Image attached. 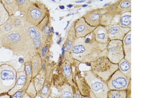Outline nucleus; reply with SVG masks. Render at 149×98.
<instances>
[{
	"instance_id": "20e7f679",
	"label": "nucleus",
	"mask_w": 149,
	"mask_h": 98,
	"mask_svg": "<svg viewBox=\"0 0 149 98\" xmlns=\"http://www.w3.org/2000/svg\"><path fill=\"white\" fill-rule=\"evenodd\" d=\"M84 77L90 89L97 98H107L109 90L107 82L101 80L91 70L84 72Z\"/></svg>"
},
{
	"instance_id": "b1692460",
	"label": "nucleus",
	"mask_w": 149,
	"mask_h": 98,
	"mask_svg": "<svg viewBox=\"0 0 149 98\" xmlns=\"http://www.w3.org/2000/svg\"><path fill=\"white\" fill-rule=\"evenodd\" d=\"M107 96V98H127V90H109Z\"/></svg>"
},
{
	"instance_id": "4c0bfd02",
	"label": "nucleus",
	"mask_w": 149,
	"mask_h": 98,
	"mask_svg": "<svg viewBox=\"0 0 149 98\" xmlns=\"http://www.w3.org/2000/svg\"><path fill=\"white\" fill-rule=\"evenodd\" d=\"M90 39H89V38H87V39H86L85 41V43L86 44L88 43H89L90 42Z\"/></svg>"
},
{
	"instance_id": "bb28decb",
	"label": "nucleus",
	"mask_w": 149,
	"mask_h": 98,
	"mask_svg": "<svg viewBox=\"0 0 149 98\" xmlns=\"http://www.w3.org/2000/svg\"><path fill=\"white\" fill-rule=\"evenodd\" d=\"M119 4V11L121 13L131 10V1H122Z\"/></svg>"
},
{
	"instance_id": "6e6552de",
	"label": "nucleus",
	"mask_w": 149,
	"mask_h": 98,
	"mask_svg": "<svg viewBox=\"0 0 149 98\" xmlns=\"http://www.w3.org/2000/svg\"><path fill=\"white\" fill-rule=\"evenodd\" d=\"M74 82L81 96L97 98L93 95L85 77L79 73H76L74 76Z\"/></svg>"
},
{
	"instance_id": "4be33fe9",
	"label": "nucleus",
	"mask_w": 149,
	"mask_h": 98,
	"mask_svg": "<svg viewBox=\"0 0 149 98\" xmlns=\"http://www.w3.org/2000/svg\"><path fill=\"white\" fill-rule=\"evenodd\" d=\"M24 70L26 77V82L24 88L23 90L25 91L33 79L32 72L31 68V60L25 62Z\"/></svg>"
},
{
	"instance_id": "f8f14e48",
	"label": "nucleus",
	"mask_w": 149,
	"mask_h": 98,
	"mask_svg": "<svg viewBox=\"0 0 149 98\" xmlns=\"http://www.w3.org/2000/svg\"><path fill=\"white\" fill-rule=\"evenodd\" d=\"M61 75L69 85L74 88H77L74 82V75L72 71L71 64L69 61H66L62 64Z\"/></svg>"
},
{
	"instance_id": "aec40b11",
	"label": "nucleus",
	"mask_w": 149,
	"mask_h": 98,
	"mask_svg": "<svg viewBox=\"0 0 149 98\" xmlns=\"http://www.w3.org/2000/svg\"><path fill=\"white\" fill-rule=\"evenodd\" d=\"M119 70L129 79L131 78V63L124 58L118 64Z\"/></svg>"
},
{
	"instance_id": "9b49d317",
	"label": "nucleus",
	"mask_w": 149,
	"mask_h": 98,
	"mask_svg": "<svg viewBox=\"0 0 149 98\" xmlns=\"http://www.w3.org/2000/svg\"><path fill=\"white\" fill-rule=\"evenodd\" d=\"M130 30V28H125L118 26L110 28L107 30V32L109 39L110 40L122 41Z\"/></svg>"
},
{
	"instance_id": "423d86ee",
	"label": "nucleus",
	"mask_w": 149,
	"mask_h": 98,
	"mask_svg": "<svg viewBox=\"0 0 149 98\" xmlns=\"http://www.w3.org/2000/svg\"><path fill=\"white\" fill-rule=\"evenodd\" d=\"M131 79H129L119 69L113 74L107 83L109 90H123L127 89Z\"/></svg>"
},
{
	"instance_id": "6ab92c4d",
	"label": "nucleus",
	"mask_w": 149,
	"mask_h": 98,
	"mask_svg": "<svg viewBox=\"0 0 149 98\" xmlns=\"http://www.w3.org/2000/svg\"><path fill=\"white\" fill-rule=\"evenodd\" d=\"M52 83L45 80L41 88L37 92V97L40 98H50L52 93Z\"/></svg>"
},
{
	"instance_id": "7c9ffc66",
	"label": "nucleus",
	"mask_w": 149,
	"mask_h": 98,
	"mask_svg": "<svg viewBox=\"0 0 149 98\" xmlns=\"http://www.w3.org/2000/svg\"><path fill=\"white\" fill-rule=\"evenodd\" d=\"M74 88V98H81V96L77 88Z\"/></svg>"
},
{
	"instance_id": "393cba45",
	"label": "nucleus",
	"mask_w": 149,
	"mask_h": 98,
	"mask_svg": "<svg viewBox=\"0 0 149 98\" xmlns=\"http://www.w3.org/2000/svg\"><path fill=\"white\" fill-rule=\"evenodd\" d=\"M9 16L3 4L0 1V25H1L8 19Z\"/></svg>"
},
{
	"instance_id": "a18cd8bd",
	"label": "nucleus",
	"mask_w": 149,
	"mask_h": 98,
	"mask_svg": "<svg viewBox=\"0 0 149 98\" xmlns=\"http://www.w3.org/2000/svg\"></svg>"
},
{
	"instance_id": "58836bf2",
	"label": "nucleus",
	"mask_w": 149,
	"mask_h": 98,
	"mask_svg": "<svg viewBox=\"0 0 149 98\" xmlns=\"http://www.w3.org/2000/svg\"><path fill=\"white\" fill-rule=\"evenodd\" d=\"M52 98H60L58 94L54 95L52 97Z\"/></svg>"
},
{
	"instance_id": "a211bd4d",
	"label": "nucleus",
	"mask_w": 149,
	"mask_h": 98,
	"mask_svg": "<svg viewBox=\"0 0 149 98\" xmlns=\"http://www.w3.org/2000/svg\"><path fill=\"white\" fill-rule=\"evenodd\" d=\"M123 47L124 59L131 63V33L129 32L124 38Z\"/></svg>"
},
{
	"instance_id": "ea45409f",
	"label": "nucleus",
	"mask_w": 149,
	"mask_h": 98,
	"mask_svg": "<svg viewBox=\"0 0 149 98\" xmlns=\"http://www.w3.org/2000/svg\"><path fill=\"white\" fill-rule=\"evenodd\" d=\"M6 61H0V66L3 64L5 63H6Z\"/></svg>"
},
{
	"instance_id": "412c9836",
	"label": "nucleus",
	"mask_w": 149,
	"mask_h": 98,
	"mask_svg": "<svg viewBox=\"0 0 149 98\" xmlns=\"http://www.w3.org/2000/svg\"><path fill=\"white\" fill-rule=\"evenodd\" d=\"M14 30H16L13 21L9 17L5 22L0 25V37L7 33Z\"/></svg>"
},
{
	"instance_id": "5701e85b",
	"label": "nucleus",
	"mask_w": 149,
	"mask_h": 98,
	"mask_svg": "<svg viewBox=\"0 0 149 98\" xmlns=\"http://www.w3.org/2000/svg\"><path fill=\"white\" fill-rule=\"evenodd\" d=\"M19 11L21 14H25L29 9L32 3V1H23V0H17Z\"/></svg>"
},
{
	"instance_id": "a878e982",
	"label": "nucleus",
	"mask_w": 149,
	"mask_h": 98,
	"mask_svg": "<svg viewBox=\"0 0 149 98\" xmlns=\"http://www.w3.org/2000/svg\"><path fill=\"white\" fill-rule=\"evenodd\" d=\"M25 92L31 98H36L37 97V92L33 79L26 89Z\"/></svg>"
},
{
	"instance_id": "f03ea898",
	"label": "nucleus",
	"mask_w": 149,
	"mask_h": 98,
	"mask_svg": "<svg viewBox=\"0 0 149 98\" xmlns=\"http://www.w3.org/2000/svg\"><path fill=\"white\" fill-rule=\"evenodd\" d=\"M17 62L12 59L0 66V95L8 94L15 86Z\"/></svg>"
},
{
	"instance_id": "39448f33",
	"label": "nucleus",
	"mask_w": 149,
	"mask_h": 98,
	"mask_svg": "<svg viewBox=\"0 0 149 98\" xmlns=\"http://www.w3.org/2000/svg\"><path fill=\"white\" fill-rule=\"evenodd\" d=\"M42 4L37 1H32L29 9L23 18L25 23L37 27L42 18Z\"/></svg>"
},
{
	"instance_id": "7ed1b4c3",
	"label": "nucleus",
	"mask_w": 149,
	"mask_h": 98,
	"mask_svg": "<svg viewBox=\"0 0 149 98\" xmlns=\"http://www.w3.org/2000/svg\"><path fill=\"white\" fill-rule=\"evenodd\" d=\"M91 64V71L106 82L119 69L118 64L112 63L107 56L101 57Z\"/></svg>"
},
{
	"instance_id": "f257e3e1",
	"label": "nucleus",
	"mask_w": 149,
	"mask_h": 98,
	"mask_svg": "<svg viewBox=\"0 0 149 98\" xmlns=\"http://www.w3.org/2000/svg\"><path fill=\"white\" fill-rule=\"evenodd\" d=\"M27 40L24 28L12 31L0 37V49L10 50L14 56L25 54L27 49Z\"/></svg>"
},
{
	"instance_id": "79ce46f5",
	"label": "nucleus",
	"mask_w": 149,
	"mask_h": 98,
	"mask_svg": "<svg viewBox=\"0 0 149 98\" xmlns=\"http://www.w3.org/2000/svg\"><path fill=\"white\" fill-rule=\"evenodd\" d=\"M67 6H68V7H69V8H72V7L73 6L72 5H71V4H70L69 5Z\"/></svg>"
},
{
	"instance_id": "72a5a7b5",
	"label": "nucleus",
	"mask_w": 149,
	"mask_h": 98,
	"mask_svg": "<svg viewBox=\"0 0 149 98\" xmlns=\"http://www.w3.org/2000/svg\"><path fill=\"white\" fill-rule=\"evenodd\" d=\"M48 48V46H45L42 49V56L43 57H44L45 55V54H46V52L47 51Z\"/></svg>"
},
{
	"instance_id": "37998d69",
	"label": "nucleus",
	"mask_w": 149,
	"mask_h": 98,
	"mask_svg": "<svg viewBox=\"0 0 149 98\" xmlns=\"http://www.w3.org/2000/svg\"><path fill=\"white\" fill-rule=\"evenodd\" d=\"M84 1H76V2H77V3H81V2H84Z\"/></svg>"
},
{
	"instance_id": "0eeeda50",
	"label": "nucleus",
	"mask_w": 149,
	"mask_h": 98,
	"mask_svg": "<svg viewBox=\"0 0 149 98\" xmlns=\"http://www.w3.org/2000/svg\"><path fill=\"white\" fill-rule=\"evenodd\" d=\"M107 57L112 63L116 64H118L124 58L123 43L122 41H111L108 45Z\"/></svg>"
},
{
	"instance_id": "dca6fc26",
	"label": "nucleus",
	"mask_w": 149,
	"mask_h": 98,
	"mask_svg": "<svg viewBox=\"0 0 149 98\" xmlns=\"http://www.w3.org/2000/svg\"><path fill=\"white\" fill-rule=\"evenodd\" d=\"M31 63L33 79L39 74L43 67L41 59L39 55L37 54L33 56L31 59Z\"/></svg>"
},
{
	"instance_id": "2eb2a0df",
	"label": "nucleus",
	"mask_w": 149,
	"mask_h": 98,
	"mask_svg": "<svg viewBox=\"0 0 149 98\" xmlns=\"http://www.w3.org/2000/svg\"><path fill=\"white\" fill-rule=\"evenodd\" d=\"M94 31L96 41L101 44L106 43L109 39L106 28L103 26H98Z\"/></svg>"
},
{
	"instance_id": "c9c22d12",
	"label": "nucleus",
	"mask_w": 149,
	"mask_h": 98,
	"mask_svg": "<svg viewBox=\"0 0 149 98\" xmlns=\"http://www.w3.org/2000/svg\"><path fill=\"white\" fill-rule=\"evenodd\" d=\"M0 98H11V96L7 94L0 95Z\"/></svg>"
},
{
	"instance_id": "4468645a",
	"label": "nucleus",
	"mask_w": 149,
	"mask_h": 98,
	"mask_svg": "<svg viewBox=\"0 0 149 98\" xmlns=\"http://www.w3.org/2000/svg\"><path fill=\"white\" fill-rule=\"evenodd\" d=\"M56 88L60 98H74V88L67 82L58 86Z\"/></svg>"
},
{
	"instance_id": "473e14b6",
	"label": "nucleus",
	"mask_w": 149,
	"mask_h": 98,
	"mask_svg": "<svg viewBox=\"0 0 149 98\" xmlns=\"http://www.w3.org/2000/svg\"><path fill=\"white\" fill-rule=\"evenodd\" d=\"M72 44V41L71 40H70L66 45L65 47V51L67 52L70 49V48Z\"/></svg>"
},
{
	"instance_id": "c85d7f7f",
	"label": "nucleus",
	"mask_w": 149,
	"mask_h": 98,
	"mask_svg": "<svg viewBox=\"0 0 149 98\" xmlns=\"http://www.w3.org/2000/svg\"><path fill=\"white\" fill-rule=\"evenodd\" d=\"M41 40V35L40 32L38 31L37 37L33 40V48H38L40 45Z\"/></svg>"
},
{
	"instance_id": "c756f323",
	"label": "nucleus",
	"mask_w": 149,
	"mask_h": 98,
	"mask_svg": "<svg viewBox=\"0 0 149 98\" xmlns=\"http://www.w3.org/2000/svg\"><path fill=\"white\" fill-rule=\"evenodd\" d=\"M25 93V92L23 90H19L11 95V98H22Z\"/></svg>"
},
{
	"instance_id": "a19ab883",
	"label": "nucleus",
	"mask_w": 149,
	"mask_h": 98,
	"mask_svg": "<svg viewBox=\"0 0 149 98\" xmlns=\"http://www.w3.org/2000/svg\"><path fill=\"white\" fill-rule=\"evenodd\" d=\"M59 8L61 9H63L65 8V7L64 6H59Z\"/></svg>"
},
{
	"instance_id": "f3484780",
	"label": "nucleus",
	"mask_w": 149,
	"mask_h": 98,
	"mask_svg": "<svg viewBox=\"0 0 149 98\" xmlns=\"http://www.w3.org/2000/svg\"><path fill=\"white\" fill-rule=\"evenodd\" d=\"M1 1L9 17L15 15L19 11L18 4L15 0H1Z\"/></svg>"
},
{
	"instance_id": "2f4dec72",
	"label": "nucleus",
	"mask_w": 149,
	"mask_h": 98,
	"mask_svg": "<svg viewBox=\"0 0 149 98\" xmlns=\"http://www.w3.org/2000/svg\"><path fill=\"white\" fill-rule=\"evenodd\" d=\"M131 81L130 82L128 88H127V98H131Z\"/></svg>"
},
{
	"instance_id": "e433bc0d",
	"label": "nucleus",
	"mask_w": 149,
	"mask_h": 98,
	"mask_svg": "<svg viewBox=\"0 0 149 98\" xmlns=\"http://www.w3.org/2000/svg\"><path fill=\"white\" fill-rule=\"evenodd\" d=\"M22 98H32L30 97L29 95L26 93V92L25 93V94L23 95V97Z\"/></svg>"
},
{
	"instance_id": "cd10ccee",
	"label": "nucleus",
	"mask_w": 149,
	"mask_h": 98,
	"mask_svg": "<svg viewBox=\"0 0 149 98\" xmlns=\"http://www.w3.org/2000/svg\"><path fill=\"white\" fill-rule=\"evenodd\" d=\"M131 16L128 15L123 16L120 19V23L122 27H128L131 25Z\"/></svg>"
},
{
	"instance_id": "9d476101",
	"label": "nucleus",
	"mask_w": 149,
	"mask_h": 98,
	"mask_svg": "<svg viewBox=\"0 0 149 98\" xmlns=\"http://www.w3.org/2000/svg\"><path fill=\"white\" fill-rule=\"evenodd\" d=\"M97 27H92L86 23L85 19L81 18L77 21L75 30L77 37H83L93 32Z\"/></svg>"
},
{
	"instance_id": "1a4fd4ad",
	"label": "nucleus",
	"mask_w": 149,
	"mask_h": 98,
	"mask_svg": "<svg viewBox=\"0 0 149 98\" xmlns=\"http://www.w3.org/2000/svg\"><path fill=\"white\" fill-rule=\"evenodd\" d=\"M26 82V77L24 70V64L17 70L16 82L15 86L8 92V94L12 95L19 90H22L24 88Z\"/></svg>"
},
{
	"instance_id": "c03bdc74",
	"label": "nucleus",
	"mask_w": 149,
	"mask_h": 98,
	"mask_svg": "<svg viewBox=\"0 0 149 98\" xmlns=\"http://www.w3.org/2000/svg\"><path fill=\"white\" fill-rule=\"evenodd\" d=\"M81 98H91L90 97H83V96H81Z\"/></svg>"
},
{
	"instance_id": "f704fd0d",
	"label": "nucleus",
	"mask_w": 149,
	"mask_h": 98,
	"mask_svg": "<svg viewBox=\"0 0 149 98\" xmlns=\"http://www.w3.org/2000/svg\"><path fill=\"white\" fill-rule=\"evenodd\" d=\"M44 31L45 35H49L50 32V30L49 27H48V26L45 27Z\"/></svg>"
},
{
	"instance_id": "ddd939ff",
	"label": "nucleus",
	"mask_w": 149,
	"mask_h": 98,
	"mask_svg": "<svg viewBox=\"0 0 149 98\" xmlns=\"http://www.w3.org/2000/svg\"><path fill=\"white\" fill-rule=\"evenodd\" d=\"M102 17L100 11L95 10L89 12L84 18L89 25L92 27H97L100 25Z\"/></svg>"
}]
</instances>
